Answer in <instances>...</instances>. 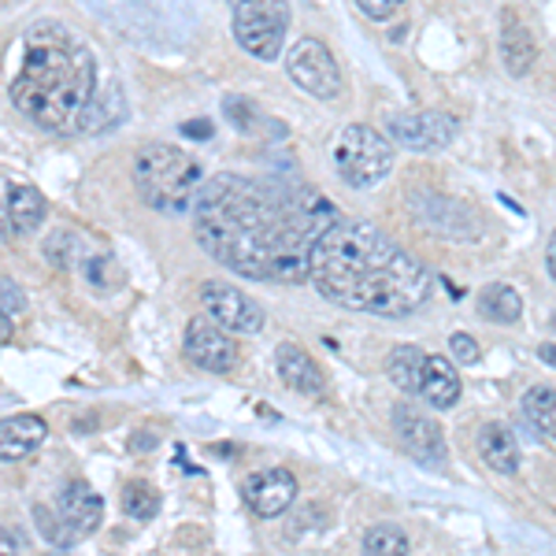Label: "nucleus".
<instances>
[{"instance_id": "f257e3e1", "label": "nucleus", "mask_w": 556, "mask_h": 556, "mask_svg": "<svg viewBox=\"0 0 556 556\" xmlns=\"http://www.w3.org/2000/svg\"><path fill=\"white\" fill-rule=\"evenodd\" d=\"M338 219L319 193H278L245 175L204 178L193 201V235L215 264L260 282H308L312 241Z\"/></svg>"}, {"instance_id": "f03ea898", "label": "nucleus", "mask_w": 556, "mask_h": 556, "mask_svg": "<svg viewBox=\"0 0 556 556\" xmlns=\"http://www.w3.org/2000/svg\"><path fill=\"white\" fill-rule=\"evenodd\" d=\"M308 278L327 301L386 319L412 316L434 293V275L424 260H416L371 223L345 215H338L312 241Z\"/></svg>"}, {"instance_id": "7ed1b4c3", "label": "nucleus", "mask_w": 556, "mask_h": 556, "mask_svg": "<svg viewBox=\"0 0 556 556\" xmlns=\"http://www.w3.org/2000/svg\"><path fill=\"white\" fill-rule=\"evenodd\" d=\"M23 41V71L12 83L15 108L41 130H89L97 101V60L89 45L56 20L34 23Z\"/></svg>"}, {"instance_id": "20e7f679", "label": "nucleus", "mask_w": 556, "mask_h": 556, "mask_svg": "<svg viewBox=\"0 0 556 556\" xmlns=\"http://www.w3.org/2000/svg\"><path fill=\"white\" fill-rule=\"evenodd\" d=\"M134 186L149 208L178 215L193 208L204 186V167L193 152L167 146V141H152L134 156Z\"/></svg>"}, {"instance_id": "39448f33", "label": "nucleus", "mask_w": 556, "mask_h": 556, "mask_svg": "<svg viewBox=\"0 0 556 556\" xmlns=\"http://www.w3.org/2000/svg\"><path fill=\"white\" fill-rule=\"evenodd\" d=\"M334 172L342 175L345 186L353 190H371L379 186L393 167V146L382 130L367 127V123H349L334 138Z\"/></svg>"}, {"instance_id": "423d86ee", "label": "nucleus", "mask_w": 556, "mask_h": 556, "mask_svg": "<svg viewBox=\"0 0 556 556\" xmlns=\"http://www.w3.org/2000/svg\"><path fill=\"white\" fill-rule=\"evenodd\" d=\"M235 12V41L249 56L275 60L282 52L286 30H290V4L286 0H227Z\"/></svg>"}, {"instance_id": "0eeeda50", "label": "nucleus", "mask_w": 556, "mask_h": 556, "mask_svg": "<svg viewBox=\"0 0 556 556\" xmlns=\"http://www.w3.org/2000/svg\"><path fill=\"white\" fill-rule=\"evenodd\" d=\"M286 71L304 93L319 97V101H334L342 93V67L319 38L293 41L290 52H286Z\"/></svg>"}, {"instance_id": "6e6552de", "label": "nucleus", "mask_w": 556, "mask_h": 556, "mask_svg": "<svg viewBox=\"0 0 556 556\" xmlns=\"http://www.w3.org/2000/svg\"><path fill=\"white\" fill-rule=\"evenodd\" d=\"M386 138L412 152H438L456 138V119L450 112H393L386 115Z\"/></svg>"}, {"instance_id": "1a4fd4ad", "label": "nucleus", "mask_w": 556, "mask_h": 556, "mask_svg": "<svg viewBox=\"0 0 556 556\" xmlns=\"http://www.w3.org/2000/svg\"><path fill=\"white\" fill-rule=\"evenodd\" d=\"M201 304L208 308V319L230 334H260L264 330V308L230 282H204Z\"/></svg>"}, {"instance_id": "9d476101", "label": "nucleus", "mask_w": 556, "mask_h": 556, "mask_svg": "<svg viewBox=\"0 0 556 556\" xmlns=\"http://www.w3.org/2000/svg\"><path fill=\"white\" fill-rule=\"evenodd\" d=\"M182 349L197 367H204V371L223 375V371H230V367H238V342L230 338V330H223L219 323H212L208 316L190 319Z\"/></svg>"}, {"instance_id": "9b49d317", "label": "nucleus", "mask_w": 556, "mask_h": 556, "mask_svg": "<svg viewBox=\"0 0 556 556\" xmlns=\"http://www.w3.org/2000/svg\"><path fill=\"white\" fill-rule=\"evenodd\" d=\"M393 430L419 464H427V468L445 464V434L427 412H419L416 405H397L393 408Z\"/></svg>"}, {"instance_id": "f8f14e48", "label": "nucleus", "mask_w": 556, "mask_h": 556, "mask_svg": "<svg viewBox=\"0 0 556 556\" xmlns=\"http://www.w3.org/2000/svg\"><path fill=\"white\" fill-rule=\"evenodd\" d=\"M241 497H245V505L253 508L256 516L275 519L298 501V479H293V471H286V468L253 471L245 482H241Z\"/></svg>"}, {"instance_id": "ddd939ff", "label": "nucleus", "mask_w": 556, "mask_h": 556, "mask_svg": "<svg viewBox=\"0 0 556 556\" xmlns=\"http://www.w3.org/2000/svg\"><path fill=\"white\" fill-rule=\"evenodd\" d=\"M56 516L64 519V523L78 538H86V534H93L97 527H101V519H104V497L93 486H89V482L75 479V482H67V486L60 490Z\"/></svg>"}, {"instance_id": "4468645a", "label": "nucleus", "mask_w": 556, "mask_h": 556, "mask_svg": "<svg viewBox=\"0 0 556 556\" xmlns=\"http://www.w3.org/2000/svg\"><path fill=\"white\" fill-rule=\"evenodd\" d=\"M275 367H278V379L290 386L293 393H304V397H323V390H327L323 367L312 361V356L304 353L301 345H293V342L278 345Z\"/></svg>"}, {"instance_id": "2eb2a0df", "label": "nucleus", "mask_w": 556, "mask_h": 556, "mask_svg": "<svg viewBox=\"0 0 556 556\" xmlns=\"http://www.w3.org/2000/svg\"><path fill=\"white\" fill-rule=\"evenodd\" d=\"M501 56H505V67L513 71L516 78H523L538 60L534 34L527 30V23L519 20L516 12H505V20H501Z\"/></svg>"}, {"instance_id": "dca6fc26", "label": "nucleus", "mask_w": 556, "mask_h": 556, "mask_svg": "<svg viewBox=\"0 0 556 556\" xmlns=\"http://www.w3.org/2000/svg\"><path fill=\"white\" fill-rule=\"evenodd\" d=\"M416 397H424L430 408H453L460 401V375H456V367L445 356L427 353V367Z\"/></svg>"}, {"instance_id": "f3484780", "label": "nucleus", "mask_w": 556, "mask_h": 556, "mask_svg": "<svg viewBox=\"0 0 556 556\" xmlns=\"http://www.w3.org/2000/svg\"><path fill=\"white\" fill-rule=\"evenodd\" d=\"M49 427L41 416H12L0 419V460H23L45 442Z\"/></svg>"}, {"instance_id": "a211bd4d", "label": "nucleus", "mask_w": 556, "mask_h": 556, "mask_svg": "<svg viewBox=\"0 0 556 556\" xmlns=\"http://www.w3.org/2000/svg\"><path fill=\"white\" fill-rule=\"evenodd\" d=\"M479 456L497 475L519 471V442L505 424H486L479 430Z\"/></svg>"}, {"instance_id": "6ab92c4d", "label": "nucleus", "mask_w": 556, "mask_h": 556, "mask_svg": "<svg viewBox=\"0 0 556 556\" xmlns=\"http://www.w3.org/2000/svg\"><path fill=\"white\" fill-rule=\"evenodd\" d=\"M45 212H49V204H45V197L34 190V186H12V190H8L4 219L15 235H30V230H38L45 223Z\"/></svg>"}, {"instance_id": "aec40b11", "label": "nucleus", "mask_w": 556, "mask_h": 556, "mask_svg": "<svg viewBox=\"0 0 556 556\" xmlns=\"http://www.w3.org/2000/svg\"><path fill=\"white\" fill-rule=\"evenodd\" d=\"M479 316L486 323H497V327H508L523 316V298L505 282H490L479 290Z\"/></svg>"}, {"instance_id": "412c9836", "label": "nucleus", "mask_w": 556, "mask_h": 556, "mask_svg": "<svg viewBox=\"0 0 556 556\" xmlns=\"http://www.w3.org/2000/svg\"><path fill=\"white\" fill-rule=\"evenodd\" d=\"M427 353L416 345H393L386 356V375L393 379V386H401L405 393H419V379H424Z\"/></svg>"}, {"instance_id": "4be33fe9", "label": "nucleus", "mask_w": 556, "mask_h": 556, "mask_svg": "<svg viewBox=\"0 0 556 556\" xmlns=\"http://www.w3.org/2000/svg\"><path fill=\"white\" fill-rule=\"evenodd\" d=\"M523 412L545 438L556 442V390L553 386H531V390L523 393Z\"/></svg>"}, {"instance_id": "5701e85b", "label": "nucleus", "mask_w": 556, "mask_h": 556, "mask_svg": "<svg viewBox=\"0 0 556 556\" xmlns=\"http://www.w3.org/2000/svg\"><path fill=\"white\" fill-rule=\"evenodd\" d=\"M408 534L397 523H375L364 534V556H408Z\"/></svg>"}, {"instance_id": "b1692460", "label": "nucleus", "mask_w": 556, "mask_h": 556, "mask_svg": "<svg viewBox=\"0 0 556 556\" xmlns=\"http://www.w3.org/2000/svg\"><path fill=\"white\" fill-rule=\"evenodd\" d=\"M123 508H127V516H134V519H152L160 513V493L149 486V482H141V479H134V482H127L123 486Z\"/></svg>"}, {"instance_id": "393cba45", "label": "nucleus", "mask_w": 556, "mask_h": 556, "mask_svg": "<svg viewBox=\"0 0 556 556\" xmlns=\"http://www.w3.org/2000/svg\"><path fill=\"white\" fill-rule=\"evenodd\" d=\"M34 519H38V531H41L45 538H49L52 545H71V542H78V534L71 531V527H67L56 513H49L45 505L34 508Z\"/></svg>"}, {"instance_id": "a878e982", "label": "nucleus", "mask_w": 556, "mask_h": 556, "mask_svg": "<svg viewBox=\"0 0 556 556\" xmlns=\"http://www.w3.org/2000/svg\"><path fill=\"white\" fill-rule=\"evenodd\" d=\"M23 308H26L23 290L12 282V278H4V275H0V312H4V316H20Z\"/></svg>"}, {"instance_id": "bb28decb", "label": "nucleus", "mask_w": 556, "mask_h": 556, "mask_svg": "<svg viewBox=\"0 0 556 556\" xmlns=\"http://www.w3.org/2000/svg\"><path fill=\"white\" fill-rule=\"evenodd\" d=\"M405 4V0H356V8L367 15V20H375V23H382V20H390L397 8Z\"/></svg>"}, {"instance_id": "cd10ccee", "label": "nucleus", "mask_w": 556, "mask_h": 556, "mask_svg": "<svg viewBox=\"0 0 556 556\" xmlns=\"http://www.w3.org/2000/svg\"><path fill=\"white\" fill-rule=\"evenodd\" d=\"M450 349H453V356H456V361H460V364H475V361H479V345H475V338L471 334H464V330H456V334L450 338Z\"/></svg>"}, {"instance_id": "c85d7f7f", "label": "nucleus", "mask_w": 556, "mask_h": 556, "mask_svg": "<svg viewBox=\"0 0 556 556\" xmlns=\"http://www.w3.org/2000/svg\"><path fill=\"white\" fill-rule=\"evenodd\" d=\"M15 553H20V542H15V534L0 527V556H15Z\"/></svg>"}, {"instance_id": "c756f323", "label": "nucleus", "mask_w": 556, "mask_h": 556, "mask_svg": "<svg viewBox=\"0 0 556 556\" xmlns=\"http://www.w3.org/2000/svg\"><path fill=\"white\" fill-rule=\"evenodd\" d=\"M538 361L556 367V342H542V345H538Z\"/></svg>"}, {"instance_id": "7c9ffc66", "label": "nucleus", "mask_w": 556, "mask_h": 556, "mask_svg": "<svg viewBox=\"0 0 556 556\" xmlns=\"http://www.w3.org/2000/svg\"><path fill=\"white\" fill-rule=\"evenodd\" d=\"M545 264H549V275H553V282H556V230H553L549 245H545Z\"/></svg>"}, {"instance_id": "2f4dec72", "label": "nucleus", "mask_w": 556, "mask_h": 556, "mask_svg": "<svg viewBox=\"0 0 556 556\" xmlns=\"http://www.w3.org/2000/svg\"><path fill=\"white\" fill-rule=\"evenodd\" d=\"M12 316H4V312H0V345H4L8 342V338H12Z\"/></svg>"}]
</instances>
